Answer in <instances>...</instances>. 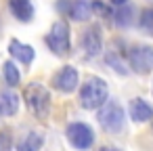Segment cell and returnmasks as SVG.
Wrapping results in <instances>:
<instances>
[{
    "instance_id": "cell-8",
    "label": "cell",
    "mask_w": 153,
    "mask_h": 151,
    "mask_svg": "<svg viewBox=\"0 0 153 151\" xmlns=\"http://www.w3.org/2000/svg\"><path fill=\"white\" fill-rule=\"evenodd\" d=\"M82 46H84V51H86L88 57L101 55V51H103V38H101V28L99 25H92V28H88L84 32Z\"/></svg>"
},
{
    "instance_id": "cell-9",
    "label": "cell",
    "mask_w": 153,
    "mask_h": 151,
    "mask_svg": "<svg viewBox=\"0 0 153 151\" xmlns=\"http://www.w3.org/2000/svg\"><path fill=\"white\" fill-rule=\"evenodd\" d=\"M128 111H130L132 122H136V124H143V122L153 120V107L145 99H132L130 105H128Z\"/></svg>"
},
{
    "instance_id": "cell-22",
    "label": "cell",
    "mask_w": 153,
    "mask_h": 151,
    "mask_svg": "<svg viewBox=\"0 0 153 151\" xmlns=\"http://www.w3.org/2000/svg\"><path fill=\"white\" fill-rule=\"evenodd\" d=\"M0 115H2V113H0Z\"/></svg>"
},
{
    "instance_id": "cell-7",
    "label": "cell",
    "mask_w": 153,
    "mask_h": 151,
    "mask_svg": "<svg viewBox=\"0 0 153 151\" xmlns=\"http://www.w3.org/2000/svg\"><path fill=\"white\" fill-rule=\"evenodd\" d=\"M78 82H80V76H78V71H76L71 65L61 67V69L53 76V86H55L59 92H65V94L74 92V90L78 88Z\"/></svg>"
},
{
    "instance_id": "cell-16",
    "label": "cell",
    "mask_w": 153,
    "mask_h": 151,
    "mask_svg": "<svg viewBox=\"0 0 153 151\" xmlns=\"http://www.w3.org/2000/svg\"><path fill=\"white\" fill-rule=\"evenodd\" d=\"M132 15H134V9H132L130 4H122V7L115 11L113 21H115V25H120V28H128V25L132 23Z\"/></svg>"
},
{
    "instance_id": "cell-21",
    "label": "cell",
    "mask_w": 153,
    "mask_h": 151,
    "mask_svg": "<svg viewBox=\"0 0 153 151\" xmlns=\"http://www.w3.org/2000/svg\"><path fill=\"white\" fill-rule=\"evenodd\" d=\"M97 151H120V149H115V147H99Z\"/></svg>"
},
{
    "instance_id": "cell-1",
    "label": "cell",
    "mask_w": 153,
    "mask_h": 151,
    "mask_svg": "<svg viewBox=\"0 0 153 151\" xmlns=\"http://www.w3.org/2000/svg\"><path fill=\"white\" fill-rule=\"evenodd\" d=\"M107 94H109L107 82L101 80V78H90V80H86V82L82 84L78 103H80V107H84V109H99V107L107 101Z\"/></svg>"
},
{
    "instance_id": "cell-13",
    "label": "cell",
    "mask_w": 153,
    "mask_h": 151,
    "mask_svg": "<svg viewBox=\"0 0 153 151\" xmlns=\"http://www.w3.org/2000/svg\"><path fill=\"white\" fill-rule=\"evenodd\" d=\"M9 53H11L17 61H21V63H25V65H30V63L34 61V57H36L34 48L27 46V44H21L19 40H11V42H9Z\"/></svg>"
},
{
    "instance_id": "cell-14",
    "label": "cell",
    "mask_w": 153,
    "mask_h": 151,
    "mask_svg": "<svg viewBox=\"0 0 153 151\" xmlns=\"http://www.w3.org/2000/svg\"><path fill=\"white\" fill-rule=\"evenodd\" d=\"M42 145H44V136L40 132H27L17 143V151H40Z\"/></svg>"
},
{
    "instance_id": "cell-4",
    "label": "cell",
    "mask_w": 153,
    "mask_h": 151,
    "mask_svg": "<svg viewBox=\"0 0 153 151\" xmlns=\"http://www.w3.org/2000/svg\"><path fill=\"white\" fill-rule=\"evenodd\" d=\"M46 44L48 48L57 55V57H63L69 53V25L65 21H55L51 32L46 34Z\"/></svg>"
},
{
    "instance_id": "cell-18",
    "label": "cell",
    "mask_w": 153,
    "mask_h": 151,
    "mask_svg": "<svg viewBox=\"0 0 153 151\" xmlns=\"http://www.w3.org/2000/svg\"><path fill=\"white\" fill-rule=\"evenodd\" d=\"M138 28H140V32H143V34L153 36V7H151V9H145V11L140 13Z\"/></svg>"
},
{
    "instance_id": "cell-11",
    "label": "cell",
    "mask_w": 153,
    "mask_h": 151,
    "mask_svg": "<svg viewBox=\"0 0 153 151\" xmlns=\"http://www.w3.org/2000/svg\"><path fill=\"white\" fill-rule=\"evenodd\" d=\"M67 13L74 21H86L92 15V2L90 0H71L67 7Z\"/></svg>"
},
{
    "instance_id": "cell-15",
    "label": "cell",
    "mask_w": 153,
    "mask_h": 151,
    "mask_svg": "<svg viewBox=\"0 0 153 151\" xmlns=\"http://www.w3.org/2000/svg\"><path fill=\"white\" fill-rule=\"evenodd\" d=\"M105 61H107V65H109L113 71H117L120 76H128V74H130V63H124V59L120 57V53H115V51L107 53V55H105Z\"/></svg>"
},
{
    "instance_id": "cell-20",
    "label": "cell",
    "mask_w": 153,
    "mask_h": 151,
    "mask_svg": "<svg viewBox=\"0 0 153 151\" xmlns=\"http://www.w3.org/2000/svg\"><path fill=\"white\" fill-rule=\"evenodd\" d=\"M126 2H128V0H111L113 7H122V4H126Z\"/></svg>"
},
{
    "instance_id": "cell-3",
    "label": "cell",
    "mask_w": 153,
    "mask_h": 151,
    "mask_svg": "<svg viewBox=\"0 0 153 151\" xmlns=\"http://www.w3.org/2000/svg\"><path fill=\"white\" fill-rule=\"evenodd\" d=\"M97 118H99V124H101L107 132H111V134H117V132L124 130V118H126V115H124L122 105H120L115 99H107V101L99 107Z\"/></svg>"
},
{
    "instance_id": "cell-10",
    "label": "cell",
    "mask_w": 153,
    "mask_h": 151,
    "mask_svg": "<svg viewBox=\"0 0 153 151\" xmlns=\"http://www.w3.org/2000/svg\"><path fill=\"white\" fill-rule=\"evenodd\" d=\"M9 9L23 23L34 19V4H32V0H9Z\"/></svg>"
},
{
    "instance_id": "cell-5",
    "label": "cell",
    "mask_w": 153,
    "mask_h": 151,
    "mask_svg": "<svg viewBox=\"0 0 153 151\" xmlns=\"http://www.w3.org/2000/svg\"><path fill=\"white\" fill-rule=\"evenodd\" d=\"M65 134H67V141H69L76 149H80V151L90 149L92 143H94V132H92V128H90L88 124H84V122H71V124L67 126Z\"/></svg>"
},
{
    "instance_id": "cell-6",
    "label": "cell",
    "mask_w": 153,
    "mask_h": 151,
    "mask_svg": "<svg viewBox=\"0 0 153 151\" xmlns=\"http://www.w3.org/2000/svg\"><path fill=\"white\" fill-rule=\"evenodd\" d=\"M130 69L136 74H149L153 69V48L151 46H134L128 55Z\"/></svg>"
},
{
    "instance_id": "cell-17",
    "label": "cell",
    "mask_w": 153,
    "mask_h": 151,
    "mask_svg": "<svg viewBox=\"0 0 153 151\" xmlns=\"http://www.w3.org/2000/svg\"><path fill=\"white\" fill-rule=\"evenodd\" d=\"M2 71H4V82H7L11 88L19 84L21 74H19V67L15 65V61H7V63L2 65Z\"/></svg>"
},
{
    "instance_id": "cell-19",
    "label": "cell",
    "mask_w": 153,
    "mask_h": 151,
    "mask_svg": "<svg viewBox=\"0 0 153 151\" xmlns=\"http://www.w3.org/2000/svg\"><path fill=\"white\" fill-rule=\"evenodd\" d=\"M0 151H13V136L9 130L0 132Z\"/></svg>"
},
{
    "instance_id": "cell-12",
    "label": "cell",
    "mask_w": 153,
    "mask_h": 151,
    "mask_svg": "<svg viewBox=\"0 0 153 151\" xmlns=\"http://www.w3.org/2000/svg\"><path fill=\"white\" fill-rule=\"evenodd\" d=\"M19 109V97L15 90L7 88L0 92V113L2 115H15Z\"/></svg>"
},
{
    "instance_id": "cell-2",
    "label": "cell",
    "mask_w": 153,
    "mask_h": 151,
    "mask_svg": "<svg viewBox=\"0 0 153 151\" xmlns=\"http://www.w3.org/2000/svg\"><path fill=\"white\" fill-rule=\"evenodd\" d=\"M23 99H25L27 107L40 120L48 118V113H51V92H48V88H44L40 82H32L23 90Z\"/></svg>"
}]
</instances>
